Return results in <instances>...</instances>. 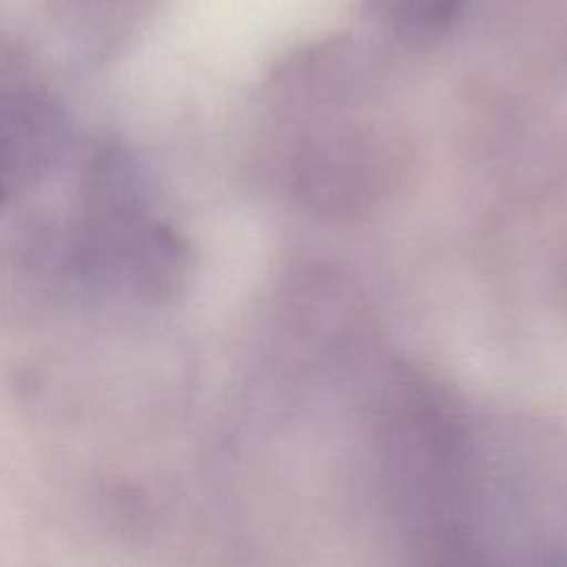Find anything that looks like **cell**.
<instances>
[{"label":"cell","instance_id":"1","mask_svg":"<svg viewBox=\"0 0 567 567\" xmlns=\"http://www.w3.org/2000/svg\"><path fill=\"white\" fill-rule=\"evenodd\" d=\"M379 425L394 496L416 543L458 549L467 514L463 443L445 401L414 377L396 374Z\"/></svg>","mask_w":567,"mask_h":567},{"label":"cell","instance_id":"2","mask_svg":"<svg viewBox=\"0 0 567 567\" xmlns=\"http://www.w3.org/2000/svg\"><path fill=\"white\" fill-rule=\"evenodd\" d=\"M64 124L44 104L0 102V208L38 190L66 159Z\"/></svg>","mask_w":567,"mask_h":567}]
</instances>
